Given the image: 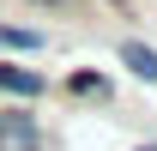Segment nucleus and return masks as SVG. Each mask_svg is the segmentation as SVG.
Masks as SVG:
<instances>
[{
    "instance_id": "nucleus-5",
    "label": "nucleus",
    "mask_w": 157,
    "mask_h": 151,
    "mask_svg": "<svg viewBox=\"0 0 157 151\" xmlns=\"http://www.w3.org/2000/svg\"><path fill=\"white\" fill-rule=\"evenodd\" d=\"M48 6H60V12H73V6H78V0H48Z\"/></svg>"
},
{
    "instance_id": "nucleus-6",
    "label": "nucleus",
    "mask_w": 157,
    "mask_h": 151,
    "mask_svg": "<svg viewBox=\"0 0 157 151\" xmlns=\"http://www.w3.org/2000/svg\"><path fill=\"white\" fill-rule=\"evenodd\" d=\"M145 151H157V145H145Z\"/></svg>"
},
{
    "instance_id": "nucleus-4",
    "label": "nucleus",
    "mask_w": 157,
    "mask_h": 151,
    "mask_svg": "<svg viewBox=\"0 0 157 151\" xmlns=\"http://www.w3.org/2000/svg\"><path fill=\"white\" fill-rule=\"evenodd\" d=\"M0 42H6V48H36V37H30V30H0Z\"/></svg>"
},
{
    "instance_id": "nucleus-1",
    "label": "nucleus",
    "mask_w": 157,
    "mask_h": 151,
    "mask_svg": "<svg viewBox=\"0 0 157 151\" xmlns=\"http://www.w3.org/2000/svg\"><path fill=\"white\" fill-rule=\"evenodd\" d=\"M0 151H36L30 115H0Z\"/></svg>"
},
{
    "instance_id": "nucleus-2",
    "label": "nucleus",
    "mask_w": 157,
    "mask_h": 151,
    "mask_svg": "<svg viewBox=\"0 0 157 151\" xmlns=\"http://www.w3.org/2000/svg\"><path fill=\"white\" fill-rule=\"evenodd\" d=\"M121 60H127L139 79H157V48H145V42H121Z\"/></svg>"
},
{
    "instance_id": "nucleus-3",
    "label": "nucleus",
    "mask_w": 157,
    "mask_h": 151,
    "mask_svg": "<svg viewBox=\"0 0 157 151\" xmlns=\"http://www.w3.org/2000/svg\"><path fill=\"white\" fill-rule=\"evenodd\" d=\"M0 85H6V91H18V97H36V91H42V79L24 73V67H0Z\"/></svg>"
}]
</instances>
